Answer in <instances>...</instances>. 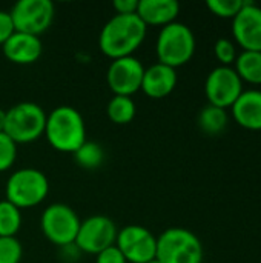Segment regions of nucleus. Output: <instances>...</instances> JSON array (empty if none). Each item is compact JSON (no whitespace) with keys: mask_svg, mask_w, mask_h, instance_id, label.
<instances>
[{"mask_svg":"<svg viewBox=\"0 0 261 263\" xmlns=\"http://www.w3.org/2000/svg\"><path fill=\"white\" fill-rule=\"evenodd\" d=\"M148 26L137 14L112 15L102 28L98 35L100 51L109 59H122L132 55L143 43Z\"/></svg>","mask_w":261,"mask_h":263,"instance_id":"1","label":"nucleus"},{"mask_svg":"<svg viewBox=\"0 0 261 263\" xmlns=\"http://www.w3.org/2000/svg\"><path fill=\"white\" fill-rule=\"evenodd\" d=\"M43 136L54 149L71 154L88 140L83 116L78 109L68 105L57 106L48 114Z\"/></svg>","mask_w":261,"mask_h":263,"instance_id":"2","label":"nucleus"},{"mask_svg":"<svg viewBox=\"0 0 261 263\" xmlns=\"http://www.w3.org/2000/svg\"><path fill=\"white\" fill-rule=\"evenodd\" d=\"M155 52L158 63L174 69L188 63L195 52V35L192 29L177 20L163 26L155 42Z\"/></svg>","mask_w":261,"mask_h":263,"instance_id":"3","label":"nucleus"},{"mask_svg":"<svg viewBox=\"0 0 261 263\" xmlns=\"http://www.w3.org/2000/svg\"><path fill=\"white\" fill-rule=\"evenodd\" d=\"M49 194V180L37 168H22L14 171L5 186L6 200L18 210L40 205Z\"/></svg>","mask_w":261,"mask_h":263,"instance_id":"4","label":"nucleus"},{"mask_svg":"<svg viewBox=\"0 0 261 263\" xmlns=\"http://www.w3.org/2000/svg\"><path fill=\"white\" fill-rule=\"evenodd\" d=\"M155 259L160 263H202V240L186 228H168L157 237Z\"/></svg>","mask_w":261,"mask_h":263,"instance_id":"5","label":"nucleus"},{"mask_svg":"<svg viewBox=\"0 0 261 263\" xmlns=\"http://www.w3.org/2000/svg\"><path fill=\"white\" fill-rule=\"evenodd\" d=\"M48 114L34 102H20L6 109L3 133L18 143H31L45 134Z\"/></svg>","mask_w":261,"mask_h":263,"instance_id":"6","label":"nucleus"},{"mask_svg":"<svg viewBox=\"0 0 261 263\" xmlns=\"http://www.w3.org/2000/svg\"><path fill=\"white\" fill-rule=\"evenodd\" d=\"M80 222V217L71 206L65 203H52L43 210L40 228L51 243L62 248L75 242Z\"/></svg>","mask_w":261,"mask_h":263,"instance_id":"7","label":"nucleus"},{"mask_svg":"<svg viewBox=\"0 0 261 263\" xmlns=\"http://www.w3.org/2000/svg\"><path fill=\"white\" fill-rule=\"evenodd\" d=\"M9 14L17 32L38 37L52 25L55 8L51 0H18Z\"/></svg>","mask_w":261,"mask_h":263,"instance_id":"8","label":"nucleus"},{"mask_svg":"<svg viewBox=\"0 0 261 263\" xmlns=\"http://www.w3.org/2000/svg\"><path fill=\"white\" fill-rule=\"evenodd\" d=\"M117 233L118 230L112 219L106 216H91L80 222L74 243L82 253L97 256L103 250L115 245Z\"/></svg>","mask_w":261,"mask_h":263,"instance_id":"9","label":"nucleus"},{"mask_svg":"<svg viewBox=\"0 0 261 263\" xmlns=\"http://www.w3.org/2000/svg\"><path fill=\"white\" fill-rule=\"evenodd\" d=\"M243 82L232 66L214 68L205 82V94L209 105L218 108H231L243 92Z\"/></svg>","mask_w":261,"mask_h":263,"instance_id":"10","label":"nucleus"},{"mask_svg":"<svg viewBox=\"0 0 261 263\" xmlns=\"http://www.w3.org/2000/svg\"><path fill=\"white\" fill-rule=\"evenodd\" d=\"M115 247L128 263H148L155 259L157 237L142 225H128L118 230Z\"/></svg>","mask_w":261,"mask_h":263,"instance_id":"11","label":"nucleus"},{"mask_svg":"<svg viewBox=\"0 0 261 263\" xmlns=\"http://www.w3.org/2000/svg\"><path fill=\"white\" fill-rule=\"evenodd\" d=\"M145 74L143 63L134 57H122L111 62L106 71V82L114 96L132 97L142 88V80Z\"/></svg>","mask_w":261,"mask_h":263,"instance_id":"12","label":"nucleus"},{"mask_svg":"<svg viewBox=\"0 0 261 263\" xmlns=\"http://www.w3.org/2000/svg\"><path fill=\"white\" fill-rule=\"evenodd\" d=\"M232 35L243 51H261V8L254 2H245L232 18Z\"/></svg>","mask_w":261,"mask_h":263,"instance_id":"13","label":"nucleus"},{"mask_svg":"<svg viewBox=\"0 0 261 263\" xmlns=\"http://www.w3.org/2000/svg\"><path fill=\"white\" fill-rule=\"evenodd\" d=\"M3 55L17 65H31L37 62L42 55L43 45L40 37L25 34V32H14L2 46Z\"/></svg>","mask_w":261,"mask_h":263,"instance_id":"14","label":"nucleus"},{"mask_svg":"<svg viewBox=\"0 0 261 263\" xmlns=\"http://www.w3.org/2000/svg\"><path fill=\"white\" fill-rule=\"evenodd\" d=\"M177 86V71L163 63H154L145 68L142 91L151 99H163Z\"/></svg>","mask_w":261,"mask_h":263,"instance_id":"15","label":"nucleus"},{"mask_svg":"<svg viewBox=\"0 0 261 263\" xmlns=\"http://www.w3.org/2000/svg\"><path fill=\"white\" fill-rule=\"evenodd\" d=\"M234 120L251 131H261V89H246L231 106Z\"/></svg>","mask_w":261,"mask_h":263,"instance_id":"16","label":"nucleus"},{"mask_svg":"<svg viewBox=\"0 0 261 263\" xmlns=\"http://www.w3.org/2000/svg\"><path fill=\"white\" fill-rule=\"evenodd\" d=\"M180 5L175 0H138L137 15L146 26H166L178 17Z\"/></svg>","mask_w":261,"mask_h":263,"instance_id":"17","label":"nucleus"},{"mask_svg":"<svg viewBox=\"0 0 261 263\" xmlns=\"http://www.w3.org/2000/svg\"><path fill=\"white\" fill-rule=\"evenodd\" d=\"M234 65L242 82L261 85V51H242Z\"/></svg>","mask_w":261,"mask_h":263,"instance_id":"18","label":"nucleus"},{"mask_svg":"<svg viewBox=\"0 0 261 263\" xmlns=\"http://www.w3.org/2000/svg\"><path fill=\"white\" fill-rule=\"evenodd\" d=\"M197 123H198V128L205 134L218 136L220 133H223L226 129V126L229 123V114L223 108L208 105L198 112Z\"/></svg>","mask_w":261,"mask_h":263,"instance_id":"19","label":"nucleus"},{"mask_svg":"<svg viewBox=\"0 0 261 263\" xmlns=\"http://www.w3.org/2000/svg\"><path fill=\"white\" fill-rule=\"evenodd\" d=\"M137 112V106L132 97L126 96H114L106 106V114L111 122L117 125H126L134 120Z\"/></svg>","mask_w":261,"mask_h":263,"instance_id":"20","label":"nucleus"},{"mask_svg":"<svg viewBox=\"0 0 261 263\" xmlns=\"http://www.w3.org/2000/svg\"><path fill=\"white\" fill-rule=\"evenodd\" d=\"M22 227V210L11 202L0 200V237H15Z\"/></svg>","mask_w":261,"mask_h":263,"instance_id":"21","label":"nucleus"},{"mask_svg":"<svg viewBox=\"0 0 261 263\" xmlns=\"http://www.w3.org/2000/svg\"><path fill=\"white\" fill-rule=\"evenodd\" d=\"M74 160L78 166L85 170H97L105 160V153H103V148L97 142L86 140L74 153Z\"/></svg>","mask_w":261,"mask_h":263,"instance_id":"22","label":"nucleus"},{"mask_svg":"<svg viewBox=\"0 0 261 263\" xmlns=\"http://www.w3.org/2000/svg\"><path fill=\"white\" fill-rule=\"evenodd\" d=\"M23 247L17 237H0V263H20Z\"/></svg>","mask_w":261,"mask_h":263,"instance_id":"23","label":"nucleus"},{"mask_svg":"<svg viewBox=\"0 0 261 263\" xmlns=\"http://www.w3.org/2000/svg\"><path fill=\"white\" fill-rule=\"evenodd\" d=\"M243 0H208L206 6L209 11L222 18H234L243 8Z\"/></svg>","mask_w":261,"mask_h":263,"instance_id":"24","label":"nucleus"},{"mask_svg":"<svg viewBox=\"0 0 261 263\" xmlns=\"http://www.w3.org/2000/svg\"><path fill=\"white\" fill-rule=\"evenodd\" d=\"M214 54H215L217 60L222 63V66H231L235 62L237 55H238L235 43L232 40L226 39V37H222V39H218L215 42Z\"/></svg>","mask_w":261,"mask_h":263,"instance_id":"25","label":"nucleus"},{"mask_svg":"<svg viewBox=\"0 0 261 263\" xmlns=\"http://www.w3.org/2000/svg\"><path fill=\"white\" fill-rule=\"evenodd\" d=\"M17 157V143L5 133H0V173L8 171Z\"/></svg>","mask_w":261,"mask_h":263,"instance_id":"26","label":"nucleus"},{"mask_svg":"<svg viewBox=\"0 0 261 263\" xmlns=\"http://www.w3.org/2000/svg\"><path fill=\"white\" fill-rule=\"evenodd\" d=\"M95 263H128L125 256L122 254V251L112 245L106 250H103L102 253H98L95 256Z\"/></svg>","mask_w":261,"mask_h":263,"instance_id":"27","label":"nucleus"},{"mask_svg":"<svg viewBox=\"0 0 261 263\" xmlns=\"http://www.w3.org/2000/svg\"><path fill=\"white\" fill-rule=\"evenodd\" d=\"M15 32L9 11H0V46Z\"/></svg>","mask_w":261,"mask_h":263,"instance_id":"28","label":"nucleus"},{"mask_svg":"<svg viewBox=\"0 0 261 263\" xmlns=\"http://www.w3.org/2000/svg\"><path fill=\"white\" fill-rule=\"evenodd\" d=\"M112 6L115 9V14L131 15V14H137L138 0H115Z\"/></svg>","mask_w":261,"mask_h":263,"instance_id":"29","label":"nucleus"},{"mask_svg":"<svg viewBox=\"0 0 261 263\" xmlns=\"http://www.w3.org/2000/svg\"><path fill=\"white\" fill-rule=\"evenodd\" d=\"M5 120H6V111L0 108V133H3L5 129Z\"/></svg>","mask_w":261,"mask_h":263,"instance_id":"30","label":"nucleus"},{"mask_svg":"<svg viewBox=\"0 0 261 263\" xmlns=\"http://www.w3.org/2000/svg\"><path fill=\"white\" fill-rule=\"evenodd\" d=\"M148 263H160L157 259H154V260H151V262H148Z\"/></svg>","mask_w":261,"mask_h":263,"instance_id":"31","label":"nucleus"}]
</instances>
